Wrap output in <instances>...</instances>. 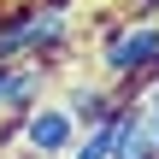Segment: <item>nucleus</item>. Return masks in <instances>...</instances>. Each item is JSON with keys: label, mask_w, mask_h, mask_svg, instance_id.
I'll return each instance as SVG.
<instances>
[{"label": "nucleus", "mask_w": 159, "mask_h": 159, "mask_svg": "<svg viewBox=\"0 0 159 159\" xmlns=\"http://www.w3.org/2000/svg\"><path fill=\"white\" fill-rule=\"evenodd\" d=\"M71 118H77V130H94V124H106L118 106H124V94H112L106 83H89V77H77V83H65V100H59Z\"/></svg>", "instance_id": "nucleus-5"}, {"label": "nucleus", "mask_w": 159, "mask_h": 159, "mask_svg": "<svg viewBox=\"0 0 159 159\" xmlns=\"http://www.w3.org/2000/svg\"><path fill=\"white\" fill-rule=\"evenodd\" d=\"M148 136H153V153H159V124H148Z\"/></svg>", "instance_id": "nucleus-6"}, {"label": "nucleus", "mask_w": 159, "mask_h": 159, "mask_svg": "<svg viewBox=\"0 0 159 159\" xmlns=\"http://www.w3.org/2000/svg\"><path fill=\"white\" fill-rule=\"evenodd\" d=\"M77 41V0H24L0 12V65H59Z\"/></svg>", "instance_id": "nucleus-1"}, {"label": "nucleus", "mask_w": 159, "mask_h": 159, "mask_svg": "<svg viewBox=\"0 0 159 159\" xmlns=\"http://www.w3.org/2000/svg\"><path fill=\"white\" fill-rule=\"evenodd\" d=\"M47 83H53V65H6V83H0V118L35 112Z\"/></svg>", "instance_id": "nucleus-4"}, {"label": "nucleus", "mask_w": 159, "mask_h": 159, "mask_svg": "<svg viewBox=\"0 0 159 159\" xmlns=\"http://www.w3.org/2000/svg\"><path fill=\"white\" fill-rule=\"evenodd\" d=\"M94 71L112 89H142L159 77V24H136V18H112L94 41Z\"/></svg>", "instance_id": "nucleus-2"}, {"label": "nucleus", "mask_w": 159, "mask_h": 159, "mask_svg": "<svg viewBox=\"0 0 159 159\" xmlns=\"http://www.w3.org/2000/svg\"><path fill=\"white\" fill-rule=\"evenodd\" d=\"M77 142H83V130H77V118H71L59 100H41L35 112L18 118V148L30 159H71Z\"/></svg>", "instance_id": "nucleus-3"}]
</instances>
